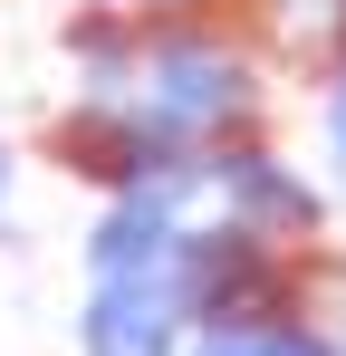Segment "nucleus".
Masks as SVG:
<instances>
[{
    "instance_id": "obj_1",
    "label": "nucleus",
    "mask_w": 346,
    "mask_h": 356,
    "mask_svg": "<svg viewBox=\"0 0 346 356\" xmlns=\"http://www.w3.org/2000/svg\"><path fill=\"white\" fill-rule=\"evenodd\" d=\"M135 106L192 145L212 125L250 116V67L231 58V49H212V39H164V49H145V97Z\"/></svg>"
},
{
    "instance_id": "obj_2",
    "label": "nucleus",
    "mask_w": 346,
    "mask_h": 356,
    "mask_svg": "<svg viewBox=\"0 0 346 356\" xmlns=\"http://www.w3.org/2000/svg\"><path fill=\"white\" fill-rule=\"evenodd\" d=\"M183 260V250H173ZM145 270V280H97V298H87V356H164L173 327H192V308H183V270Z\"/></svg>"
},
{
    "instance_id": "obj_3",
    "label": "nucleus",
    "mask_w": 346,
    "mask_h": 356,
    "mask_svg": "<svg viewBox=\"0 0 346 356\" xmlns=\"http://www.w3.org/2000/svg\"><path fill=\"white\" fill-rule=\"evenodd\" d=\"M173 202L183 193H125L97 241H87V260H97V280H145V270H164L173 250H183V222H173Z\"/></svg>"
},
{
    "instance_id": "obj_4",
    "label": "nucleus",
    "mask_w": 346,
    "mask_h": 356,
    "mask_svg": "<svg viewBox=\"0 0 346 356\" xmlns=\"http://www.w3.org/2000/svg\"><path fill=\"white\" fill-rule=\"evenodd\" d=\"M212 183H222V202H231V222H240V232H308V222H318V193H308V183H288V164H270V154H222V164H212Z\"/></svg>"
},
{
    "instance_id": "obj_5",
    "label": "nucleus",
    "mask_w": 346,
    "mask_h": 356,
    "mask_svg": "<svg viewBox=\"0 0 346 356\" xmlns=\"http://www.w3.org/2000/svg\"><path fill=\"white\" fill-rule=\"evenodd\" d=\"M202 356H337L318 327H240V337H202Z\"/></svg>"
},
{
    "instance_id": "obj_6",
    "label": "nucleus",
    "mask_w": 346,
    "mask_h": 356,
    "mask_svg": "<svg viewBox=\"0 0 346 356\" xmlns=\"http://www.w3.org/2000/svg\"><path fill=\"white\" fill-rule=\"evenodd\" d=\"M327 145H337V174H346V87L327 97Z\"/></svg>"
},
{
    "instance_id": "obj_7",
    "label": "nucleus",
    "mask_w": 346,
    "mask_h": 356,
    "mask_svg": "<svg viewBox=\"0 0 346 356\" xmlns=\"http://www.w3.org/2000/svg\"><path fill=\"white\" fill-rule=\"evenodd\" d=\"M0 193H10V164H0Z\"/></svg>"
}]
</instances>
